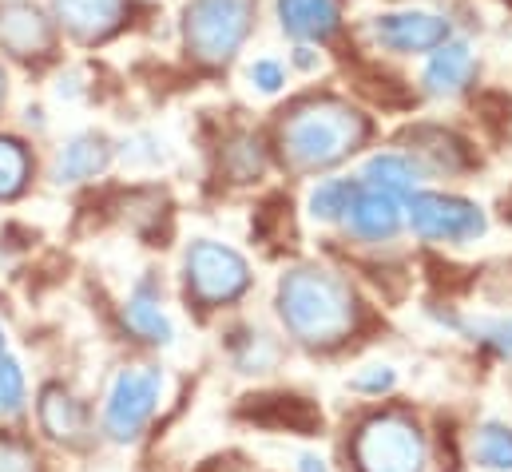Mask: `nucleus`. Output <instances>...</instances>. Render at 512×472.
Here are the masks:
<instances>
[{"instance_id":"obj_1","label":"nucleus","mask_w":512,"mask_h":472,"mask_svg":"<svg viewBox=\"0 0 512 472\" xmlns=\"http://www.w3.org/2000/svg\"><path fill=\"white\" fill-rule=\"evenodd\" d=\"M278 143L294 171H322L366 143V119L342 100H306L286 116Z\"/></svg>"},{"instance_id":"obj_2","label":"nucleus","mask_w":512,"mask_h":472,"mask_svg":"<svg viewBox=\"0 0 512 472\" xmlns=\"http://www.w3.org/2000/svg\"><path fill=\"white\" fill-rule=\"evenodd\" d=\"M278 314L286 330L306 346H334L354 330V298L342 278L298 266L278 286Z\"/></svg>"},{"instance_id":"obj_3","label":"nucleus","mask_w":512,"mask_h":472,"mask_svg":"<svg viewBox=\"0 0 512 472\" xmlns=\"http://www.w3.org/2000/svg\"><path fill=\"white\" fill-rule=\"evenodd\" d=\"M255 28V0H191L183 16L187 52L199 64H227Z\"/></svg>"},{"instance_id":"obj_4","label":"nucleus","mask_w":512,"mask_h":472,"mask_svg":"<svg viewBox=\"0 0 512 472\" xmlns=\"http://www.w3.org/2000/svg\"><path fill=\"white\" fill-rule=\"evenodd\" d=\"M354 461L362 472H421L425 469V441L413 421L385 413L358 429Z\"/></svg>"},{"instance_id":"obj_5","label":"nucleus","mask_w":512,"mask_h":472,"mask_svg":"<svg viewBox=\"0 0 512 472\" xmlns=\"http://www.w3.org/2000/svg\"><path fill=\"white\" fill-rule=\"evenodd\" d=\"M187 286L203 306H223L235 302L251 286V270L243 254L219 242H195L187 250Z\"/></svg>"},{"instance_id":"obj_6","label":"nucleus","mask_w":512,"mask_h":472,"mask_svg":"<svg viewBox=\"0 0 512 472\" xmlns=\"http://www.w3.org/2000/svg\"><path fill=\"white\" fill-rule=\"evenodd\" d=\"M159 393H163V377L159 369H124L112 385V397H108V409H104V429L116 437V441H135L143 433V425L151 421L155 405H159Z\"/></svg>"},{"instance_id":"obj_7","label":"nucleus","mask_w":512,"mask_h":472,"mask_svg":"<svg viewBox=\"0 0 512 472\" xmlns=\"http://www.w3.org/2000/svg\"><path fill=\"white\" fill-rule=\"evenodd\" d=\"M409 211V227L425 242H465L485 231V215L453 195H429V191H413L405 199Z\"/></svg>"},{"instance_id":"obj_8","label":"nucleus","mask_w":512,"mask_h":472,"mask_svg":"<svg viewBox=\"0 0 512 472\" xmlns=\"http://www.w3.org/2000/svg\"><path fill=\"white\" fill-rule=\"evenodd\" d=\"M449 20L437 16V12H425V8H405V12H385L370 24V36L389 48V52H401V56H421V52H433L449 40Z\"/></svg>"},{"instance_id":"obj_9","label":"nucleus","mask_w":512,"mask_h":472,"mask_svg":"<svg viewBox=\"0 0 512 472\" xmlns=\"http://www.w3.org/2000/svg\"><path fill=\"white\" fill-rule=\"evenodd\" d=\"M0 48L12 56H48L52 52V24L36 4L8 0L0 4Z\"/></svg>"},{"instance_id":"obj_10","label":"nucleus","mask_w":512,"mask_h":472,"mask_svg":"<svg viewBox=\"0 0 512 472\" xmlns=\"http://www.w3.org/2000/svg\"><path fill=\"white\" fill-rule=\"evenodd\" d=\"M52 8L60 28H68L84 44L112 36L128 16V0H52Z\"/></svg>"},{"instance_id":"obj_11","label":"nucleus","mask_w":512,"mask_h":472,"mask_svg":"<svg viewBox=\"0 0 512 472\" xmlns=\"http://www.w3.org/2000/svg\"><path fill=\"white\" fill-rule=\"evenodd\" d=\"M346 227L358 238H389L397 227H401V199L385 195V191H374V187H358V195L350 199V211H346Z\"/></svg>"},{"instance_id":"obj_12","label":"nucleus","mask_w":512,"mask_h":472,"mask_svg":"<svg viewBox=\"0 0 512 472\" xmlns=\"http://www.w3.org/2000/svg\"><path fill=\"white\" fill-rule=\"evenodd\" d=\"M278 24L302 44H322L338 32V4L334 0H278Z\"/></svg>"},{"instance_id":"obj_13","label":"nucleus","mask_w":512,"mask_h":472,"mask_svg":"<svg viewBox=\"0 0 512 472\" xmlns=\"http://www.w3.org/2000/svg\"><path fill=\"white\" fill-rule=\"evenodd\" d=\"M473 72H477V60H473L469 44L445 40L441 48H433V60L425 68V92H433V96H457V92L469 88Z\"/></svg>"},{"instance_id":"obj_14","label":"nucleus","mask_w":512,"mask_h":472,"mask_svg":"<svg viewBox=\"0 0 512 472\" xmlns=\"http://www.w3.org/2000/svg\"><path fill=\"white\" fill-rule=\"evenodd\" d=\"M108 163H112V147L104 135H76L56 159V183H84L100 175Z\"/></svg>"},{"instance_id":"obj_15","label":"nucleus","mask_w":512,"mask_h":472,"mask_svg":"<svg viewBox=\"0 0 512 472\" xmlns=\"http://www.w3.org/2000/svg\"><path fill=\"white\" fill-rule=\"evenodd\" d=\"M40 425L56 441H80L84 409H80V401H72V393H64L60 385H48L40 393Z\"/></svg>"},{"instance_id":"obj_16","label":"nucleus","mask_w":512,"mask_h":472,"mask_svg":"<svg viewBox=\"0 0 512 472\" xmlns=\"http://www.w3.org/2000/svg\"><path fill=\"white\" fill-rule=\"evenodd\" d=\"M417 167L405 159V155H374L362 171V183L374 187V191H385L393 199H409L417 191Z\"/></svg>"},{"instance_id":"obj_17","label":"nucleus","mask_w":512,"mask_h":472,"mask_svg":"<svg viewBox=\"0 0 512 472\" xmlns=\"http://www.w3.org/2000/svg\"><path fill=\"white\" fill-rule=\"evenodd\" d=\"M124 318H128V326L139 338H147V342H155V346H167V342H171V322H167V314L159 310V302L151 298V286H139V290L131 294Z\"/></svg>"},{"instance_id":"obj_18","label":"nucleus","mask_w":512,"mask_h":472,"mask_svg":"<svg viewBox=\"0 0 512 472\" xmlns=\"http://www.w3.org/2000/svg\"><path fill=\"white\" fill-rule=\"evenodd\" d=\"M473 457L493 472H512V429L505 425H481L473 437Z\"/></svg>"},{"instance_id":"obj_19","label":"nucleus","mask_w":512,"mask_h":472,"mask_svg":"<svg viewBox=\"0 0 512 472\" xmlns=\"http://www.w3.org/2000/svg\"><path fill=\"white\" fill-rule=\"evenodd\" d=\"M28 175H32L28 147L0 135V199H16L24 191V183H28Z\"/></svg>"},{"instance_id":"obj_20","label":"nucleus","mask_w":512,"mask_h":472,"mask_svg":"<svg viewBox=\"0 0 512 472\" xmlns=\"http://www.w3.org/2000/svg\"><path fill=\"white\" fill-rule=\"evenodd\" d=\"M358 187H362V179H330V183H322L314 195H310V215L314 219H346V211H350V199L358 195Z\"/></svg>"},{"instance_id":"obj_21","label":"nucleus","mask_w":512,"mask_h":472,"mask_svg":"<svg viewBox=\"0 0 512 472\" xmlns=\"http://www.w3.org/2000/svg\"><path fill=\"white\" fill-rule=\"evenodd\" d=\"M425 135H429L433 143H425L421 131L409 135V143L417 147V155H421L425 163H433V171H457V167L465 163V155H461V147H457L453 135H441V131H425Z\"/></svg>"},{"instance_id":"obj_22","label":"nucleus","mask_w":512,"mask_h":472,"mask_svg":"<svg viewBox=\"0 0 512 472\" xmlns=\"http://www.w3.org/2000/svg\"><path fill=\"white\" fill-rule=\"evenodd\" d=\"M469 334L481 338L485 346H493L497 354L512 357V318H481V322H469Z\"/></svg>"},{"instance_id":"obj_23","label":"nucleus","mask_w":512,"mask_h":472,"mask_svg":"<svg viewBox=\"0 0 512 472\" xmlns=\"http://www.w3.org/2000/svg\"><path fill=\"white\" fill-rule=\"evenodd\" d=\"M20 401H24V373L12 357L0 354V413L20 409Z\"/></svg>"},{"instance_id":"obj_24","label":"nucleus","mask_w":512,"mask_h":472,"mask_svg":"<svg viewBox=\"0 0 512 472\" xmlns=\"http://www.w3.org/2000/svg\"><path fill=\"white\" fill-rule=\"evenodd\" d=\"M0 472H40L36 469V453L24 441L0 433Z\"/></svg>"},{"instance_id":"obj_25","label":"nucleus","mask_w":512,"mask_h":472,"mask_svg":"<svg viewBox=\"0 0 512 472\" xmlns=\"http://www.w3.org/2000/svg\"><path fill=\"white\" fill-rule=\"evenodd\" d=\"M251 84H255L258 92L274 96V92L286 84V72H282V64H274V60H255V64H251Z\"/></svg>"},{"instance_id":"obj_26","label":"nucleus","mask_w":512,"mask_h":472,"mask_svg":"<svg viewBox=\"0 0 512 472\" xmlns=\"http://www.w3.org/2000/svg\"><path fill=\"white\" fill-rule=\"evenodd\" d=\"M354 389H362V393H385V389H393V369L378 365V369L354 377Z\"/></svg>"},{"instance_id":"obj_27","label":"nucleus","mask_w":512,"mask_h":472,"mask_svg":"<svg viewBox=\"0 0 512 472\" xmlns=\"http://www.w3.org/2000/svg\"><path fill=\"white\" fill-rule=\"evenodd\" d=\"M298 472H326V465H322V457L302 453V457H298Z\"/></svg>"},{"instance_id":"obj_28","label":"nucleus","mask_w":512,"mask_h":472,"mask_svg":"<svg viewBox=\"0 0 512 472\" xmlns=\"http://www.w3.org/2000/svg\"><path fill=\"white\" fill-rule=\"evenodd\" d=\"M294 60H298V68H314V64H318L314 48H298V56H294Z\"/></svg>"},{"instance_id":"obj_29","label":"nucleus","mask_w":512,"mask_h":472,"mask_svg":"<svg viewBox=\"0 0 512 472\" xmlns=\"http://www.w3.org/2000/svg\"><path fill=\"white\" fill-rule=\"evenodd\" d=\"M0 104H4V72H0Z\"/></svg>"},{"instance_id":"obj_30","label":"nucleus","mask_w":512,"mask_h":472,"mask_svg":"<svg viewBox=\"0 0 512 472\" xmlns=\"http://www.w3.org/2000/svg\"><path fill=\"white\" fill-rule=\"evenodd\" d=\"M0 354H4V338H0Z\"/></svg>"}]
</instances>
